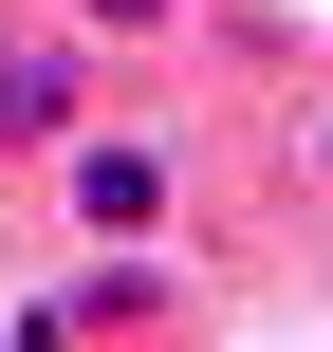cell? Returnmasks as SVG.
Here are the masks:
<instances>
[{
  "instance_id": "obj_3",
  "label": "cell",
  "mask_w": 333,
  "mask_h": 352,
  "mask_svg": "<svg viewBox=\"0 0 333 352\" xmlns=\"http://www.w3.org/2000/svg\"><path fill=\"white\" fill-rule=\"evenodd\" d=\"M56 19H74V37H167L185 0H56Z\"/></svg>"
},
{
  "instance_id": "obj_1",
  "label": "cell",
  "mask_w": 333,
  "mask_h": 352,
  "mask_svg": "<svg viewBox=\"0 0 333 352\" xmlns=\"http://www.w3.org/2000/svg\"><path fill=\"white\" fill-rule=\"evenodd\" d=\"M56 186H74V223H93V241H167L185 148H167V130H93V111H74V130H56Z\"/></svg>"
},
{
  "instance_id": "obj_4",
  "label": "cell",
  "mask_w": 333,
  "mask_h": 352,
  "mask_svg": "<svg viewBox=\"0 0 333 352\" xmlns=\"http://www.w3.org/2000/svg\"><path fill=\"white\" fill-rule=\"evenodd\" d=\"M315 186H333V111H315Z\"/></svg>"
},
{
  "instance_id": "obj_2",
  "label": "cell",
  "mask_w": 333,
  "mask_h": 352,
  "mask_svg": "<svg viewBox=\"0 0 333 352\" xmlns=\"http://www.w3.org/2000/svg\"><path fill=\"white\" fill-rule=\"evenodd\" d=\"M56 130H74V56L19 37V56H0V148H56Z\"/></svg>"
}]
</instances>
